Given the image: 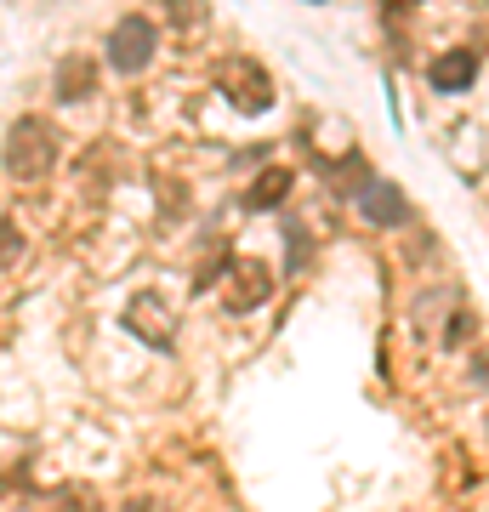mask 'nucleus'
Returning a JSON list of instances; mask_svg holds the SVG:
<instances>
[{
  "label": "nucleus",
  "instance_id": "nucleus-10",
  "mask_svg": "<svg viewBox=\"0 0 489 512\" xmlns=\"http://www.w3.org/2000/svg\"><path fill=\"white\" fill-rule=\"evenodd\" d=\"M23 256V234H18V222L12 217H0V268H12Z\"/></svg>",
  "mask_w": 489,
  "mask_h": 512
},
{
  "label": "nucleus",
  "instance_id": "nucleus-1",
  "mask_svg": "<svg viewBox=\"0 0 489 512\" xmlns=\"http://www.w3.org/2000/svg\"><path fill=\"white\" fill-rule=\"evenodd\" d=\"M52 165H57V131H52V120L23 114L18 126L6 131V171H12L18 183H40Z\"/></svg>",
  "mask_w": 489,
  "mask_h": 512
},
{
  "label": "nucleus",
  "instance_id": "nucleus-4",
  "mask_svg": "<svg viewBox=\"0 0 489 512\" xmlns=\"http://www.w3.org/2000/svg\"><path fill=\"white\" fill-rule=\"evenodd\" d=\"M217 86L234 97L245 114H256V109H268V103H273V80H268V69H262V63H228Z\"/></svg>",
  "mask_w": 489,
  "mask_h": 512
},
{
  "label": "nucleus",
  "instance_id": "nucleus-2",
  "mask_svg": "<svg viewBox=\"0 0 489 512\" xmlns=\"http://www.w3.org/2000/svg\"><path fill=\"white\" fill-rule=\"evenodd\" d=\"M160 52V29L148 18H120L109 29V69L114 74H143Z\"/></svg>",
  "mask_w": 489,
  "mask_h": 512
},
{
  "label": "nucleus",
  "instance_id": "nucleus-8",
  "mask_svg": "<svg viewBox=\"0 0 489 512\" xmlns=\"http://www.w3.org/2000/svg\"><path fill=\"white\" fill-rule=\"evenodd\" d=\"M472 74H478V57L461 46V52H444V57L433 63V86H438V92H467Z\"/></svg>",
  "mask_w": 489,
  "mask_h": 512
},
{
  "label": "nucleus",
  "instance_id": "nucleus-9",
  "mask_svg": "<svg viewBox=\"0 0 489 512\" xmlns=\"http://www.w3.org/2000/svg\"><path fill=\"white\" fill-rule=\"evenodd\" d=\"M285 194H290V171L285 165H268V171L256 177V188H251V211H279Z\"/></svg>",
  "mask_w": 489,
  "mask_h": 512
},
{
  "label": "nucleus",
  "instance_id": "nucleus-5",
  "mask_svg": "<svg viewBox=\"0 0 489 512\" xmlns=\"http://www.w3.org/2000/svg\"><path fill=\"white\" fill-rule=\"evenodd\" d=\"M353 205H359L364 222H376V228H393V222L410 217V205H404V194L393 183H376V177H359V188H353Z\"/></svg>",
  "mask_w": 489,
  "mask_h": 512
},
{
  "label": "nucleus",
  "instance_id": "nucleus-3",
  "mask_svg": "<svg viewBox=\"0 0 489 512\" xmlns=\"http://www.w3.org/2000/svg\"><path fill=\"white\" fill-rule=\"evenodd\" d=\"M126 330L148 348H171V336H177V313L165 308L160 296H131L126 302Z\"/></svg>",
  "mask_w": 489,
  "mask_h": 512
},
{
  "label": "nucleus",
  "instance_id": "nucleus-7",
  "mask_svg": "<svg viewBox=\"0 0 489 512\" xmlns=\"http://www.w3.org/2000/svg\"><path fill=\"white\" fill-rule=\"evenodd\" d=\"M91 74H97L91 57H63V63H57V103H86L91 86H97Z\"/></svg>",
  "mask_w": 489,
  "mask_h": 512
},
{
  "label": "nucleus",
  "instance_id": "nucleus-6",
  "mask_svg": "<svg viewBox=\"0 0 489 512\" xmlns=\"http://www.w3.org/2000/svg\"><path fill=\"white\" fill-rule=\"evenodd\" d=\"M268 291H273V279H268V268L262 262H234L228 256V308L234 313H251V308H262L268 302Z\"/></svg>",
  "mask_w": 489,
  "mask_h": 512
},
{
  "label": "nucleus",
  "instance_id": "nucleus-12",
  "mask_svg": "<svg viewBox=\"0 0 489 512\" xmlns=\"http://www.w3.org/2000/svg\"><path fill=\"white\" fill-rule=\"evenodd\" d=\"M120 512H160V501H154V495H137V501H126Z\"/></svg>",
  "mask_w": 489,
  "mask_h": 512
},
{
  "label": "nucleus",
  "instance_id": "nucleus-11",
  "mask_svg": "<svg viewBox=\"0 0 489 512\" xmlns=\"http://www.w3.org/2000/svg\"><path fill=\"white\" fill-rule=\"evenodd\" d=\"M52 512H91V501H86V495H63Z\"/></svg>",
  "mask_w": 489,
  "mask_h": 512
}]
</instances>
